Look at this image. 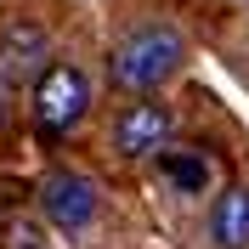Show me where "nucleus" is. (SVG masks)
I'll return each mask as SVG.
<instances>
[{
	"mask_svg": "<svg viewBox=\"0 0 249 249\" xmlns=\"http://www.w3.org/2000/svg\"><path fill=\"white\" fill-rule=\"evenodd\" d=\"M210 238L221 249H249V187L244 181L221 187L215 210H210Z\"/></svg>",
	"mask_w": 249,
	"mask_h": 249,
	"instance_id": "6",
	"label": "nucleus"
},
{
	"mask_svg": "<svg viewBox=\"0 0 249 249\" xmlns=\"http://www.w3.org/2000/svg\"><path fill=\"white\" fill-rule=\"evenodd\" d=\"M159 170L176 193H204L210 187V159L204 153H159Z\"/></svg>",
	"mask_w": 249,
	"mask_h": 249,
	"instance_id": "7",
	"label": "nucleus"
},
{
	"mask_svg": "<svg viewBox=\"0 0 249 249\" xmlns=\"http://www.w3.org/2000/svg\"><path fill=\"white\" fill-rule=\"evenodd\" d=\"M51 34L46 23H34V17H17V23H6L0 29V79L6 85H17V79H40L51 68Z\"/></svg>",
	"mask_w": 249,
	"mask_h": 249,
	"instance_id": "5",
	"label": "nucleus"
},
{
	"mask_svg": "<svg viewBox=\"0 0 249 249\" xmlns=\"http://www.w3.org/2000/svg\"><path fill=\"white\" fill-rule=\"evenodd\" d=\"M181 57H187V40L176 23H136V29H124L113 40L108 74L119 91H159L181 68Z\"/></svg>",
	"mask_w": 249,
	"mask_h": 249,
	"instance_id": "1",
	"label": "nucleus"
},
{
	"mask_svg": "<svg viewBox=\"0 0 249 249\" xmlns=\"http://www.w3.org/2000/svg\"><path fill=\"white\" fill-rule=\"evenodd\" d=\"M0 244H6V249H46V232H40L34 221H12Z\"/></svg>",
	"mask_w": 249,
	"mask_h": 249,
	"instance_id": "8",
	"label": "nucleus"
},
{
	"mask_svg": "<svg viewBox=\"0 0 249 249\" xmlns=\"http://www.w3.org/2000/svg\"><path fill=\"white\" fill-rule=\"evenodd\" d=\"M12 119V85H6V79H0V124Z\"/></svg>",
	"mask_w": 249,
	"mask_h": 249,
	"instance_id": "9",
	"label": "nucleus"
},
{
	"mask_svg": "<svg viewBox=\"0 0 249 249\" xmlns=\"http://www.w3.org/2000/svg\"><path fill=\"white\" fill-rule=\"evenodd\" d=\"M96 181L91 176H79V170H51L46 181H40V210H46V221L57 227V232H85L96 221Z\"/></svg>",
	"mask_w": 249,
	"mask_h": 249,
	"instance_id": "4",
	"label": "nucleus"
},
{
	"mask_svg": "<svg viewBox=\"0 0 249 249\" xmlns=\"http://www.w3.org/2000/svg\"><path fill=\"white\" fill-rule=\"evenodd\" d=\"M170 136H176V113L170 102H159V96H142L130 108L113 119V147L119 159H159L170 153Z\"/></svg>",
	"mask_w": 249,
	"mask_h": 249,
	"instance_id": "3",
	"label": "nucleus"
},
{
	"mask_svg": "<svg viewBox=\"0 0 249 249\" xmlns=\"http://www.w3.org/2000/svg\"><path fill=\"white\" fill-rule=\"evenodd\" d=\"M85 113H91V79H85V68L51 62L46 74L34 79V119H40V130L46 136H68Z\"/></svg>",
	"mask_w": 249,
	"mask_h": 249,
	"instance_id": "2",
	"label": "nucleus"
}]
</instances>
